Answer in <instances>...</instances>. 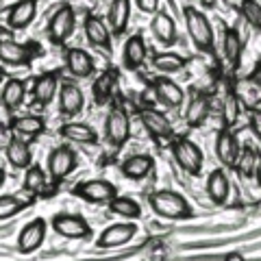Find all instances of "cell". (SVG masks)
I'll list each match as a JSON object with an SVG mask.
<instances>
[{"mask_svg":"<svg viewBox=\"0 0 261 261\" xmlns=\"http://www.w3.org/2000/svg\"><path fill=\"white\" fill-rule=\"evenodd\" d=\"M183 15H185V27H187V33H190L194 46L198 48L200 53L214 55L216 53V35H214V27H211V22L207 20V15L200 9H196V7H185Z\"/></svg>","mask_w":261,"mask_h":261,"instance_id":"6da1fadb","label":"cell"},{"mask_svg":"<svg viewBox=\"0 0 261 261\" xmlns=\"http://www.w3.org/2000/svg\"><path fill=\"white\" fill-rule=\"evenodd\" d=\"M150 207L154 214L168 220H183L192 216V209L187 205V200L178 192L172 190H161L150 196Z\"/></svg>","mask_w":261,"mask_h":261,"instance_id":"7a4b0ae2","label":"cell"},{"mask_svg":"<svg viewBox=\"0 0 261 261\" xmlns=\"http://www.w3.org/2000/svg\"><path fill=\"white\" fill-rule=\"evenodd\" d=\"M172 154H174V161L181 166L187 174L192 176H198L202 172V150L198 148V144H194L192 140L187 137H178V140L172 142Z\"/></svg>","mask_w":261,"mask_h":261,"instance_id":"3957f363","label":"cell"},{"mask_svg":"<svg viewBox=\"0 0 261 261\" xmlns=\"http://www.w3.org/2000/svg\"><path fill=\"white\" fill-rule=\"evenodd\" d=\"M74 27H76V13L68 3H63L57 7V11L53 13L50 22H48V37H50L53 44H65V39L74 33Z\"/></svg>","mask_w":261,"mask_h":261,"instance_id":"277c9868","label":"cell"},{"mask_svg":"<svg viewBox=\"0 0 261 261\" xmlns=\"http://www.w3.org/2000/svg\"><path fill=\"white\" fill-rule=\"evenodd\" d=\"M72 194L87 202H92V205H105V202H111L116 198L118 190H116V185L105 181V178H96V181H85V183L76 185L74 190H72Z\"/></svg>","mask_w":261,"mask_h":261,"instance_id":"5b68a950","label":"cell"},{"mask_svg":"<svg viewBox=\"0 0 261 261\" xmlns=\"http://www.w3.org/2000/svg\"><path fill=\"white\" fill-rule=\"evenodd\" d=\"M105 133H107V142L113 146V148H120L124 146L128 135H130V122L124 109L113 107L109 111L107 120H105Z\"/></svg>","mask_w":261,"mask_h":261,"instance_id":"8992f818","label":"cell"},{"mask_svg":"<svg viewBox=\"0 0 261 261\" xmlns=\"http://www.w3.org/2000/svg\"><path fill=\"white\" fill-rule=\"evenodd\" d=\"M53 228L57 235H61L65 240H85L92 235V228L85 222V218L81 216H70V214H63V216H55L53 218Z\"/></svg>","mask_w":261,"mask_h":261,"instance_id":"52a82bcc","label":"cell"},{"mask_svg":"<svg viewBox=\"0 0 261 261\" xmlns=\"http://www.w3.org/2000/svg\"><path fill=\"white\" fill-rule=\"evenodd\" d=\"M76 168V154L68 146H59L48 154V172L55 181H61V178L70 176Z\"/></svg>","mask_w":261,"mask_h":261,"instance_id":"ba28073f","label":"cell"},{"mask_svg":"<svg viewBox=\"0 0 261 261\" xmlns=\"http://www.w3.org/2000/svg\"><path fill=\"white\" fill-rule=\"evenodd\" d=\"M39 55L35 44H18V42H0V61L5 65H29Z\"/></svg>","mask_w":261,"mask_h":261,"instance_id":"9c48e42d","label":"cell"},{"mask_svg":"<svg viewBox=\"0 0 261 261\" xmlns=\"http://www.w3.org/2000/svg\"><path fill=\"white\" fill-rule=\"evenodd\" d=\"M242 152V146H240V140L238 135L233 133L231 128H222L216 137V154L222 166H228V168H235L238 163V157Z\"/></svg>","mask_w":261,"mask_h":261,"instance_id":"30bf717a","label":"cell"},{"mask_svg":"<svg viewBox=\"0 0 261 261\" xmlns=\"http://www.w3.org/2000/svg\"><path fill=\"white\" fill-rule=\"evenodd\" d=\"M152 89H154L157 100L168 109H178L183 105V100H185V92L174 83L172 79L157 76L152 81Z\"/></svg>","mask_w":261,"mask_h":261,"instance_id":"8fae6325","label":"cell"},{"mask_svg":"<svg viewBox=\"0 0 261 261\" xmlns=\"http://www.w3.org/2000/svg\"><path fill=\"white\" fill-rule=\"evenodd\" d=\"M83 29H85V37L87 42L96 46V48H102V50H111V31L109 27L105 24L96 13H87L85 20H83Z\"/></svg>","mask_w":261,"mask_h":261,"instance_id":"7c38bea8","label":"cell"},{"mask_svg":"<svg viewBox=\"0 0 261 261\" xmlns=\"http://www.w3.org/2000/svg\"><path fill=\"white\" fill-rule=\"evenodd\" d=\"M9 128H11L13 137H18V140L29 144L33 140H37V137L46 130V122L39 116H20V118L11 120Z\"/></svg>","mask_w":261,"mask_h":261,"instance_id":"4fadbf2b","label":"cell"},{"mask_svg":"<svg viewBox=\"0 0 261 261\" xmlns=\"http://www.w3.org/2000/svg\"><path fill=\"white\" fill-rule=\"evenodd\" d=\"M140 120H142L144 128L148 130L152 137H157V140H168V137H172V124H170V120L163 111L146 107L140 113Z\"/></svg>","mask_w":261,"mask_h":261,"instance_id":"5bb4252c","label":"cell"},{"mask_svg":"<svg viewBox=\"0 0 261 261\" xmlns=\"http://www.w3.org/2000/svg\"><path fill=\"white\" fill-rule=\"evenodd\" d=\"M146 55H148V48H146L144 37L137 33V35H130L124 44V50H122V61H124V68L135 72L140 70L146 63Z\"/></svg>","mask_w":261,"mask_h":261,"instance_id":"9a60e30c","label":"cell"},{"mask_svg":"<svg viewBox=\"0 0 261 261\" xmlns=\"http://www.w3.org/2000/svg\"><path fill=\"white\" fill-rule=\"evenodd\" d=\"M46 231H48V224L44 222L42 218H37V220H33V222H29L27 226L22 228V233H20V240H18L20 250L22 252H35L44 244Z\"/></svg>","mask_w":261,"mask_h":261,"instance_id":"2e32d148","label":"cell"},{"mask_svg":"<svg viewBox=\"0 0 261 261\" xmlns=\"http://www.w3.org/2000/svg\"><path fill=\"white\" fill-rule=\"evenodd\" d=\"M57 92H59V74H57V72H44V74H39L35 79V83H33V98H35V102L42 105V107L53 102Z\"/></svg>","mask_w":261,"mask_h":261,"instance_id":"e0dca14e","label":"cell"},{"mask_svg":"<svg viewBox=\"0 0 261 261\" xmlns=\"http://www.w3.org/2000/svg\"><path fill=\"white\" fill-rule=\"evenodd\" d=\"M65 63H68V70L79 79H87L96 72L92 55L83 48H68L65 50Z\"/></svg>","mask_w":261,"mask_h":261,"instance_id":"ac0fdd59","label":"cell"},{"mask_svg":"<svg viewBox=\"0 0 261 261\" xmlns=\"http://www.w3.org/2000/svg\"><path fill=\"white\" fill-rule=\"evenodd\" d=\"M37 15V0H18L7 15V27L9 29H27Z\"/></svg>","mask_w":261,"mask_h":261,"instance_id":"d6986e66","label":"cell"},{"mask_svg":"<svg viewBox=\"0 0 261 261\" xmlns=\"http://www.w3.org/2000/svg\"><path fill=\"white\" fill-rule=\"evenodd\" d=\"M133 235H135L133 224H111L100 233L96 244H98V248H118V246L128 244L133 240Z\"/></svg>","mask_w":261,"mask_h":261,"instance_id":"ffe728a7","label":"cell"},{"mask_svg":"<svg viewBox=\"0 0 261 261\" xmlns=\"http://www.w3.org/2000/svg\"><path fill=\"white\" fill-rule=\"evenodd\" d=\"M85 98L81 87L74 83H63L59 89V113L63 116H76V113L83 111Z\"/></svg>","mask_w":261,"mask_h":261,"instance_id":"44dd1931","label":"cell"},{"mask_svg":"<svg viewBox=\"0 0 261 261\" xmlns=\"http://www.w3.org/2000/svg\"><path fill=\"white\" fill-rule=\"evenodd\" d=\"M128 20H130V0H111L107 13L111 35H122L128 27Z\"/></svg>","mask_w":261,"mask_h":261,"instance_id":"7402d4cb","label":"cell"},{"mask_svg":"<svg viewBox=\"0 0 261 261\" xmlns=\"http://www.w3.org/2000/svg\"><path fill=\"white\" fill-rule=\"evenodd\" d=\"M59 135L70 142H76V144H96L98 142V133L89 124H85V122H65V124L59 126Z\"/></svg>","mask_w":261,"mask_h":261,"instance_id":"603a6c76","label":"cell"},{"mask_svg":"<svg viewBox=\"0 0 261 261\" xmlns=\"http://www.w3.org/2000/svg\"><path fill=\"white\" fill-rule=\"evenodd\" d=\"M150 29H152V35L157 37L161 44L172 46L176 42V24L172 20V15H168L166 11L154 13V18L150 22Z\"/></svg>","mask_w":261,"mask_h":261,"instance_id":"cb8c5ba5","label":"cell"},{"mask_svg":"<svg viewBox=\"0 0 261 261\" xmlns=\"http://www.w3.org/2000/svg\"><path fill=\"white\" fill-rule=\"evenodd\" d=\"M116 81H118V72L109 68L105 70L100 76L94 81L92 85V96H94V102L96 105H107L113 96V89H116Z\"/></svg>","mask_w":261,"mask_h":261,"instance_id":"d4e9b609","label":"cell"},{"mask_svg":"<svg viewBox=\"0 0 261 261\" xmlns=\"http://www.w3.org/2000/svg\"><path fill=\"white\" fill-rule=\"evenodd\" d=\"M152 166L154 161L150 154H133L122 161V174L126 178H133V181H140V178L148 176L152 172Z\"/></svg>","mask_w":261,"mask_h":261,"instance_id":"484cf974","label":"cell"},{"mask_svg":"<svg viewBox=\"0 0 261 261\" xmlns=\"http://www.w3.org/2000/svg\"><path fill=\"white\" fill-rule=\"evenodd\" d=\"M207 194L216 205H224L228 194H231V181L222 170H214L207 178Z\"/></svg>","mask_w":261,"mask_h":261,"instance_id":"4316f807","label":"cell"},{"mask_svg":"<svg viewBox=\"0 0 261 261\" xmlns=\"http://www.w3.org/2000/svg\"><path fill=\"white\" fill-rule=\"evenodd\" d=\"M209 116V98L202 92H194L190 98V105L185 109V120L190 126H200Z\"/></svg>","mask_w":261,"mask_h":261,"instance_id":"83f0119b","label":"cell"},{"mask_svg":"<svg viewBox=\"0 0 261 261\" xmlns=\"http://www.w3.org/2000/svg\"><path fill=\"white\" fill-rule=\"evenodd\" d=\"M7 161L11 163L15 170H27L31 168V148L27 142L18 140V137H11L9 144H7Z\"/></svg>","mask_w":261,"mask_h":261,"instance_id":"f1b7e54d","label":"cell"},{"mask_svg":"<svg viewBox=\"0 0 261 261\" xmlns=\"http://www.w3.org/2000/svg\"><path fill=\"white\" fill-rule=\"evenodd\" d=\"M24 96H27V85L20 79H9L5 83L3 89V105L9 111H18L24 102Z\"/></svg>","mask_w":261,"mask_h":261,"instance_id":"f546056e","label":"cell"},{"mask_svg":"<svg viewBox=\"0 0 261 261\" xmlns=\"http://www.w3.org/2000/svg\"><path fill=\"white\" fill-rule=\"evenodd\" d=\"M222 53L226 57V61L231 65H238L242 59V37L240 31L233 27L224 29V37H222Z\"/></svg>","mask_w":261,"mask_h":261,"instance_id":"4dcf8cb0","label":"cell"},{"mask_svg":"<svg viewBox=\"0 0 261 261\" xmlns=\"http://www.w3.org/2000/svg\"><path fill=\"white\" fill-rule=\"evenodd\" d=\"M152 65L157 68L163 76L166 74H174V72H181L185 68V59L176 53H159L152 57Z\"/></svg>","mask_w":261,"mask_h":261,"instance_id":"1f68e13d","label":"cell"},{"mask_svg":"<svg viewBox=\"0 0 261 261\" xmlns=\"http://www.w3.org/2000/svg\"><path fill=\"white\" fill-rule=\"evenodd\" d=\"M109 209L113 211V214H118L122 218H130V220H135V218L142 216L140 202L133 200L130 196H116V198L109 202Z\"/></svg>","mask_w":261,"mask_h":261,"instance_id":"d6a6232c","label":"cell"},{"mask_svg":"<svg viewBox=\"0 0 261 261\" xmlns=\"http://www.w3.org/2000/svg\"><path fill=\"white\" fill-rule=\"evenodd\" d=\"M48 185V174L44 172L42 166H31L27 168V174H24V190L31 194H42Z\"/></svg>","mask_w":261,"mask_h":261,"instance_id":"836d02e7","label":"cell"},{"mask_svg":"<svg viewBox=\"0 0 261 261\" xmlns=\"http://www.w3.org/2000/svg\"><path fill=\"white\" fill-rule=\"evenodd\" d=\"M257 159H259V150L252 148V146H244L240 157H238V170L244 178H252L255 176V168H257Z\"/></svg>","mask_w":261,"mask_h":261,"instance_id":"e575fe53","label":"cell"},{"mask_svg":"<svg viewBox=\"0 0 261 261\" xmlns=\"http://www.w3.org/2000/svg\"><path fill=\"white\" fill-rule=\"evenodd\" d=\"M244 20L252 31H261V3L259 0H242L240 5Z\"/></svg>","mask_w":261,"mask_h":261,"instance_id":"d590c367","label":"cell"},{"mask_svg":"<svg viewBox=\"0 0 261 261\" xmlns=\"http://www.w3.org/2000/svg\"><path fill=\"white\" fill-rule=\"evenodd\" d=\"M29 205V200H20L18 196H0V220H9L18 216L20 211Z\"/></svg>","mask_w":261,"mask_h":261,"instance_id":"8d00e7d4","label":"cell"},{"mask_svg":"<svg viewBox=\"0 0 261 261\" xmlns=\"http://www.w3.org/2000/svg\"><path fill=\"white\" fill-rule=\"evenodd\" d=\"M240 116V105H238V98L235 96H228L226 98V105H224V128H231V124Z\"/></svg>","mask_w":261,"mask_h":261,"instance_id":"74e56055","label":"cell"},{"mask_svg":"<svg viewBox=\"0 0 261 261\" xmlns=\"http://www.w3.org/2000/svg\"><path fill=\"white\" fill-rule=\"evenodd\" d=\"M248 122H250V128H252V133H255V137L261 140V109H250Z\"/></svg>","mask_w":261,"mask_h":261,"instance_id":"f35d334b","label":"cell"},{"mask_svg":"<svg viewBox=\"0 0 261 261\" xmlns=\"http://www.w3.org/2000/svg\"><path fill=\"white\" fill-rule=\"evenodd\" d=\"M137 9H140L142 13H157L159 11V0H135Z\"/></svg>","mask_w":261,"mask_h":261,"instance_id":"ab89813d","label":"cell"},{"mask_svg":"<svg viewBox=\"0 0 261 261\" xmlns=\"http://www.w3.org/2000/svg\"><path fill=\"white\" fill-rule=\"evenodd\" d=\"M250 81L261 89V68H257L255 72H252V74H250Z\"/></svg>","mask_w":261,"mask_h":261,"instance_id":"60d3db41","label":"cell"},{"mask_svg":"<svg viewBox=\"0 0 261 261\" xmlns=\"http://www.w3.org/2000/svg\"><path fill=\"white\" fill-rule=\"evenodd\" d=\"M224 261H244V257L240 255V252H228V255L224 257Z\"/></svg>","mask_w":261,"mask_h":261,"instance_id":"b9f144b4","label":"cell"},{"mask_svg":"<svg viewBox=\"0 0 261 261\" xmlns=\"http://www.w3.org/2000/svg\"><path fill=\"white\" fill-rule=\"evenodd\" d=\"M255 178H257V183L261 185V152H259V159H257V168H255Z\"/></svg>","mask_w":261,"mask_h":261,"instance_id":"7bdbcfd3","label":"cell"},{"mask_svg":"<svg viewBox=\"0 0 261 261\" xmlns=\"http://www.w3.org/2000/svg\"><path fill=\"white\" fill-rule=\"evenodd\" d=\"M5 178H7V172L3 168H0V187H3V183H5Z\"/></svg>","mask_w":261,"mask_h":261,"instance_id":"ee69618b","label":"cell"},{"mask_svg":"<svg viewBox=\"0 0 261 261\" xmlns=\"http://www.w3.org/2000/svg\"><path fill=\"white\" fill-rule=\"evenodd\" d=\"M3 79H5V74H3V72H0V83H3Z\"/></svg>","mask_w":261,"mask_h":261,"instance_id":"f6af8a7d","label":"cell"},{"mask_svg":"<svg viewBox=\"0 0 261 261\" xmlns=\"http://www.w3.org/2000/svg\"><path fill=\"white\" fill-rule=\"evenodd\" d=\"M259 3H261V0H259Z\"/></svg>","mask_w":261,"mask_h":261,"instance_id":"bcb514c9","label":"cell"}]
</instances>
